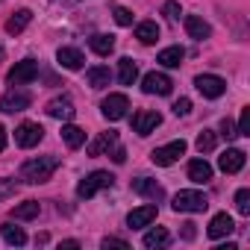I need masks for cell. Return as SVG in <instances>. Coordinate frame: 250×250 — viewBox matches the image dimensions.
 <instances>
[{
    "instance_id": "6da1fadb",
    "label": "cell",
    "mask_w": 250,
    "mask_h": 250,
    "mask_svg": "<svg viewBox=\"0 0 250 250\" xmlns=\"http://www.w3.org/2000/svg\"><path fill=\"white\" fill-rule=\"evenodd\" d=\"M59 168V159L56 156H36V159H27L21 165V180L24 183H47L53 177V171Z\"/></svg>"
},
{
    "instance_id": "7a4b0ae2",
    "label": "cell",
    "mask_w": 250,
    "mask_h": 250,
    "mask_svg": "<svg viewBox=\"0 0 250 250\" xmlns=\"http://www.w3.org/2000/svg\"><path fill=\"white\" fill-rule=\"evenodd\" d=\"M112 183H115V177H112L109 171H91V174L77 186V194H80L83 200H88V197H94L100 188H112Z\"/></svg>"
},
{
    "instance_id": "3957f363",
    "label": "cell",
    "mask_w": 250,
    "mask_h": 250,
    "mask_svg": "<svg viewBox=\"0 0 250 250\" xmlns=\"http://www.w3.org/2000/svg\"><path fill=\"white\" fill-rule=\"evenodd\" d=\"M171 206H174V212H203L209 206V197L203 191L188 188V191H177V197H174Z\"/></svg>"
},
{
    "instance_id": "277c9868",
    "label": "cell",
    "mask_w": 250,
    "mask_h": 250,
    "mask_svg": "<svg viewBox=\"0 0 250 250\" xmlns=\"http://www.w3.org/2000/svg\"><path fill=\"white\" fill-rule=\"evenodd\" d=\"M183 153H186V142L177 139V142H171V145H165V147H156V150L150 153V159H153V165L168 168V165H174Z\"/></svg>"
},
{
    "instance_id": "5b68a950",
    "label": "cell",
    "mask_w": 250,
    "mask_h": 250,
    "mask_svg": "<svg viewBox=\"0 0 250 250\" xmlns=\"http://www.w3.org/2000/svg\"><path fill=\"white\" fill-rule=\"evenodd\" d=\"M42 139H44V127H42V124H36V121H24L21 127L15 130L18 147H36Z\"/></svg>"
},
{
    "instance_id": "8992f818",
    "label": "cell",
    "mask_w": 250,
    "mask_h": 250,
    "mask_svg": "<svg viewBox=\"0 0 250 250\" xmlns=\"http://www.w3.org/2000/svg\"><path fill=\"white\" fill-rule=\"evenodd\" d=\"M127 109H130L127 94H109V97L100 103V112H103L106 121H121L124 115H127Z\"/></svg>"
},
{
    "instance_id": "52a82bcc",
    "label": "cell",
    "mask_w": 250,
    "mask_h": 250,
    "mask_svg": "<svg viewBox=\"0 0 250 250\" xmlns=\"http://www.w3.org/2000/svg\"><path fill=\"white\" fill-rule=\"evenodd\" d=\"M39 77V62L36 59H21V62H15V68L9 71V83L12 85H27V83H33Z\"/></svg>"
},
{
    "instance_id": "ba28073f",
    "label": "cell",
    "mask_w": 250,
    "mask_h": 250,
    "mask_svg": "<svg viewBox=\"0 0 250 250\" xmlns=\"http://www.w3.org/2000/svg\"><path fill=\"white\" fill-rule=\"evenodd\" d=\"M194 85H197V91H200L203 97H209V100H215V97H221V94L227 91V83H224L221 77H215V74H200V77H194Z\"/></svg>"
},
{
    "instance_id": "9c48e42d",
    "label": "cell",
    "mask_w": 250,
    "mask_h": 250,
    "mask_svg": "<svg viewBox=\"0 0 250 250\" xmlns=\"http://www.w3.org/2000/svg\"><path fill=\"white\" fill-rule=\"evenodd\" d=\"M171 77L168 74H159V71H150V74H145V80H142V91L145 94H171Z\"/></svg>"
},
{
    "instance_id": "30bf717a",
    "label": "cell",
    "mask_w": 250,
    "mask_h": 250,
    "mask_svg": "<svg viewBox=\"0 0 250 250\" xmlns=\"http://www.w3.org/2000/svg\"><path fill=\"white\" fill-rule=\"evenodd\" d=\"M162 124V115L159 112H150V109H142V112H136L133 115V130L139 133V136H150L156 127Z\"/></svg>"
},
{
    "instance_id": "8fae6325",
    "label": "cell",
    "mask_w": 250,
    "mask_h": 250,
    "mask_svg": "<svg viewBox=\"0 0 250 250\" xmlns=\"http://www.w3.org/2000/svg\"><path fill=\"white\" fill-rule=\"evenodd\" d=\"M244 159H247V153H244V150H238V147H229V150H224V153H221V159H218V168H221L224 174H238V171L244 168Z\"/></svg>"
},
{
    "instance_id": "7c38bea8",
    "label": "cell",
    "mask_w": 250,
    "mask_h": 250,
    "mask_svg": "<svg viewBox=\"0 0 250 250\" xmlns=\"http://www.w3.org/2000/svg\"><path fill=\"white\" fill-rule=\"evenodd\" d=\"M30 94L27 91H9V94H3L0 97V112H6V115H15V112H24L27 106H30Z\"/></svg>"
},
{
    "instance_id": "4fadbf2b",
    "label": "cell",
    "mask_w": 250,
    "mask_h": 250,
    "mask_svg": "<svg viewBox=\"0 0 250 250\" xmlns=\"http://www.w3.org/2000/svg\"><path fill=\"white\" fill-rule=\"evenodd\" d=\"M47 115L50 118H56V121H71L74 115H77V109H74V100L71 97H53L50 103H47Z\"/></svg>"
},
{
    "instance_id": "5bb4252c",
    "label": "cell",
    "mask_w": 250,
    "mask_h": 250,
    "mask_svg": "<svg viewBox=\"0 0 250 250\" xmlns=\"http://www.w3.org/2000/svg\"><path fill=\"white\" fill-rule=\"evenodd\" d=\"M115 145H118V133L109 130V133H100L97 139H91V142L85 145V153H88V156H103V153H109Z\"/></svg>"
},
{
    "instance_id": "9a60e30c",
    "label": "cell",
    "mask_w": 250,
    "mask_h": 250,
    "mask_svg": "<svg viewBox=\"0 0 250 250\" xmlns=\"http://www.w3.org/2000/svg\"><path fill=\"white\" fill-rule=\"evenodd\" d=\"M153 221H156V206H153V203H147V206H139V209H133V212L127 215V224H130L133 229L150 227Z\"/></svg>"
},
{
    "instance_id": "2e32d148",
    "label": "cell",
    "mask_w": 250,
    "mask_h": 250,
    "mask_svg": "<svg viewBox=\"0 0 250 250\" xmlns=\"http://www.w3.org/2000/svg\"><path fill=\"white\" fill-rule=\"evenodd\" d=\"M133 191H139L142 197H150V200H162V197H165V188H162L156 180H150V177L133 180Z\"/></svg>"
},
{
    "instance_id": "e0dca14e",
    "label": "cell",
    "mask_w": 250,
    "mask_h": 250,
    "mask_svg": "<svg viewBox=\"0 0 250 250\" xmlns=\"http://www.w3.org/2000/svg\"><path fill=\"white\" fill-rule=\"evenodd\" d=\"M235 229V224H232V218L227 215V212H218L212 221H209V238H224V235H229Z\"/></svg>"
},
{
    "instance_id": "ac0fdd59",
    "label": "cell",
    "mask_w": 250,
    "mask_h": 250,
    "mask_svg": "<svg viewBox=\"0 0 250 250\" xmlns=\"http://www.w3.org/2000/svg\"><path fill=\"white\" fill-rule=\"evenodd\" d=\"M56 62L62 65V68H68V71H80L83 68V53L77 50V47H59V53H56Z\"/></svg>"
},
{
    "instance_id": "d6986e66",
    "label": "cell",
    "mask_w": 250,
    "mask_h": 250,
    "mask_svg": "<svg viewBox=\"0 0 250 250\" xmlns=\"http://www.w3.org/2000/svg\"><path fill=\"white\" fill-rule=\"evenodd\" d=\"M186 33H188L191 39L203 42V39H209V36H212V27H209L203 18H197V15H186Z\"/></svg>"
},
{
    "instance_id": "ffe728a7",
    "label": "cell",
    "mask_w": 250,
    "mask_h": 250,
    "mask_svg": "<svg viewBox=\"0 0 250 250\" xmlns=\"http://www.w3.org/2000/svg\"><path fill=\"white\" fill-rule=\"evenodd\" d=\"M188 180L191 183H209L212 180V165L206 159H191L188 162Z\"/></svg>"
},
{
    "instance_id": "44dd1931",
    "label": "cell",
    "mask_w": 250,
    "mask_h": 250,
    "mask_svg": "<svg viewBox=\"0 0 250 250\" xmlns=\"http://www.w3.org/2000/svg\"><path fill=\"white\" fill-rule=\"evenodd\" d=\"M118 80H121V85H133V83L139 80V65H136L133 59L124 56V59L118 62Z\"/></svg>"
},
{
    "instance_id": "7402d4cb",
    "label": "cell",
    "mask_w": 250,
    "mask_h": 250,
    "mask_svg": "<svg viewBox=\"0 0 250 250\" xmlns=\"http://www.w3.org/2000/svg\"><path fill=\"white\" fill-rule=\"evenodd\" d=\"M183 59H186V50L180 47V44H174V47H165L162 53H159V65H165V68H180L183 65Z\"/></svg>"
},
{
    "instance_id": "603a6c76",
    "label": "cell",
    "mask_w": 250,
    "mask_h": 250,
    "mask_svg": "<svg viewBox=\"0 0 250 250\" xmlns=\"http://www.w3.org/2000/svg\"><path fill=\"white\" fill-rule=\"evenodd\" d=\"M85 80H88V85H91V88H106V85H109V80H112V74H109V68H106V65H94V68H88V71H85Z\"/></svg>"
},
{
    "instance_id": "cb8c5ba5",
    "label": "cell",
    "mask_w": 250,
    "mask_h": 250,
    "mask_svg": "<svg viewBox=\"0 0 250 250\" xmlns=\"http://www.w3.org/2000/svg\"><path fill=\"white\" fill-rule=\"evenodd\" d=\"M30 21H33V12H30V9H21V12H15V15L6 21V33H9V36H18V33L27 30Z\"/></svg>"
},
{
    "instance_id": "d4e9b609",
    "label": "cell",
    "mask_w": 250,
    "mask_h": 250,
    "mask_svg": "<svg viewBox=\"0 0 250 250\" xmlns=\"http://www.w3.org/2000/svg\"><path fill=\"white\" fill-rule=\"evenodd\" d=\"M62 139H65V145H68L71 150H77V147L85 145V130L74 127V124H65V127H62Z\"/></svg>"
},
{
    "instance_id": "484cf974",
    "label": "cell",
    "mask_w": 250,
    "mask_h": 250,
    "mask_svg": "<svg viewBox=\"0 0 250 250\" xmlns=\"http://www.w3.org/2000/svg\"><path fill=\"white\" fill-rule=\"evenodd\" d=\"M88 44H91V50H94L97 56H109V53L115 50V39H112V36H106V33L91 36V39H88Z\"/></svg>"
},
{
    "instance_id": "4316f807",
    "label": "cell",
    "mask_w": 250,
    "mask_h": 250,
    "mask_svg": "<svg viewBox=\"0 0 250 250\" xmlns=\"http://www.w3.org/2000/svg\"><path fill=\"white\" fill-rule=\"evenodd\" d=\"M168 241H171V235H168V229H165V227H156V229H150V232H145V241H142V244H145L147 250H156V247H165Z\"/></svg>"
},
{
    "instance_id": "83f0119b",
    "label": "cell",
    "mask_w": 250,
    "mask_h": 250,
    "mask_svg": "<svg viewBox=\"0 0 250 250\" xmlns=\"http://www.w3.org/2000/svg\"><path fill=\"white\" fill-rule=\"evenodd\" d=\"M0 235H3V241L12 244V247L27 244V232H24L21 227H12V224H3V227H0Z\"/></svg>"
},
{
    "instance_id": "f1b7e54d",
    "label": "cell",
    "mask_w": 250,
    "mask_h": 250,
    "mask_svg": "<svg viewBox=\"0 0 250 250\" xmlns=\"http://www.w3.org/2000/svg\"><path fill=\"white\" fill-rule=\"evenodd\" d=\"M39 212H42L39 200H27V203H21V206L12 209V218L15 221H33V218H39Z\"/></svg>"
},
{
    "instance_id": "f546056e",
    "label": "cell",
    "mask_w": 250,
    "mask_h": 250,
    "mask_svg": "<svg viewBox=\"0 0 250 250\" xmlns=\"http://www.w3.org/2000/svg\"><path fill=\"white\" fill-rule=\"evenodd\" d=\"M136 39H139L142 44H153V42L159 39V27H156L153 21H142V24L136 27Z\"/></svg>"
},
{
    "instance_id": "4dcf8cb0",
    "label": "cell",
    "mask_w": 250,
    "mask_h": 250,
    "mask_svg": "<svg viewBox=\"0 0 250 250\" xmlns=\"http://www.w3.org/2000/svg\"><path fill=\"white\" fill-rule=\"evenodd\" d=\"M215 145H218V136H215L212 130H203V133L197 136V150H200V153H209V150H215Z\"/></svg>"
},
{
    "instance_id": "1f68e13d",
    "label": "cell",
    "mask_w": 250,
    "mask_h": 250,
    "mask_svg": "<svg viewBox=\"0 0 250 250\" xmlns=\"http://www.w3.org/2000/svg\"><path fill=\"white\" fill-rule=\"evenodd\" d=\"M235 209L241 215H250V188H238L235 191Z\"/></svg>"
},
{
    "instance_id": "d6a6232c",
    "label": "cell",
    "mask_w": 250,
    "mask_h": 250,
    "mask_svg": "<svg viewBox=\"0 0 250 250\" xmlns=\"http://www.w3.org/2000/svg\"><path fill=\"white\" fill-rule=\"evenodd\" d=\"M112 12H115V21H118L121 27H130V24H133V12H130V9H124V6H118V3H115V6H112Z\"/></svg>"
},
{
    "instance_id": "836d02e7",
    "label": "cell",
    "mask_w": 250,
    "mask_h": 250,
    "mask_svg": "<svg viewBox=\"0 0 250 250\" xmlns=\"http://www.w3.org/2000/svg\"><path fill=\"white\" fill-rule=\"evenodd\" d=\"M238 136H250V106L241 109V118H238Z\"/></svg>"
},
{
    "instance_id": "e575fe53",
    "label": "cell",
    "mask_w": 250,
    "mask_h": 250,
    "mask_svg": "<svg viewBox=\"0 0 250 250\" xmlns=\"http://www.w3.org/2000/svg\"><path fill=\"white\" fill-rule=\"evenodd\" d=\"M15 188H18V183H15V180H0V200L9 197V194H15Z\"/></svg>"
},
{
    "instance_id": "d590c367",
    "label": "cell",
    "mask_w": 250,
    "mask_h": 250,
    "mask_svg": "<svg viewBox=\"0 0 250 250\" xmlns=\"http://www.w3.org/2000/svg\"><path fill=\"white\" fill-rule=\"evenodd\" d=\"M165 15H168L171 21H177V18L183 15V9H180V3H177V0H168V3H165Z\"/></svg>"
},
{
    "instance_id": "8d00e7d4",
    "label": "cell",
    "mask_w": 250,
    "mask_h": 250,
    "mask_svg": "<svg viewBox=\"0 0 250 250\" xmlns=\"http://www.w3.org/2000/svg\"><path fill=\"white\" fill-rule=\"evenodd\" d=\"M188 112H191V100L188 97H180L174 103V115H188Z\"/></svg>"
},
{
    "instance_id": "74e56055",
    "label": "cell",
    "mask_w": 250,
    "mask_h": 250,
    "mask_svg": "<svg viewBox=\"0 0 250 250\" xmlns=\"http://www.w3.org/2000/svg\"><path fill=\"white\" fill-rule=\"evenodd\" d=\"M221 136H224V139H235V136H238V133H235V127H232V121H229V118H224V121H221Z\"/></svg>"
},
{
    "instance_id": "f35d334b",
    "label": "cell",
    "mask_w": 250,
    "mask_h": 250,
    "mask_svg": "<svg viewBox=\"0 0 250 250\" xmlns=\"http://www.w3.org/2000/svg\"><path fill=\"white\" fill-rule=\"evenodd\" d=\"M100 244H103L106 250H109V247H121V250H130V244H127V241H124V238H103Z\"/></svg>"
},
{
    "instance_id": "ab89813d",
    "label": "cell",
    "mask_w": 250,
    "mask_h": 250,
    "mask_svg": "<svg viewBox=\"0 0 250 250\" xmlns=\"http://www.w3.org/2000/svg\"><path fill=\"white\" fill-rule=\"evenodd\" d=\"M112 159H115V162L121 165L124 159H127V150H124V147H118V145H115V147H112Z\"/></svg>"
},
{
    "instance_id": "60d3db41",
    "label": "cell",
    "mask_w": 250,
    "mask_h": 250,
    "mask_svg": "<svg viewBox=\"0 0 250 250\" xmlns=\"http://www.w3.org/2000/svg\"><path fill=\"white\" fill-rule=\"evenodd\" d=\"M183 238H194V224H183Z\"/></svg>"
},
{
    "instance_id": "b9f144b4",
    "label": "cell",
    "mask_w": 250,
    "mask_h": 250,
    "mask_svg": "<svg viewBox=\"0 0 250 250\" xmlns=\"http://www.w3.org/2000/svg\"><path fill=\"white\" fill-rule=\"evenodd\" d=\"M3 147H6V130L0 127V150H3Z\"/></svg>"
},
{
    "instance_id": "7bdbcfd3",
    "label": "cell",
    "mask_w": 250,
    "mask_h": 250,
    "mask_svg": "<svg viewBox=\"0 0 250 250\" xmlns=\"http://www.w3.org/2000/svg\"><path fill=\"white\" fill-rule=\"evenodd\" d=\"M62 247H68V250H74V247H80V241H74V238H71V241H62Z\"/></svg>"
},
{
    "instance_id": "ee69618b",
    "label": "cell",
    "mask_w": 250,
    "mask_h": 250,
    "mask_svg": "<svg viewBox=\"0 0 250 250\" xmlns=\"http://www.w3.org/2000/svg\"><path fill=\"white\" fill-rule=\"evenodd\" d=\"M3 56H6V53H3V47H0V62H3Z\"/></svg>"
}]
</instances>
